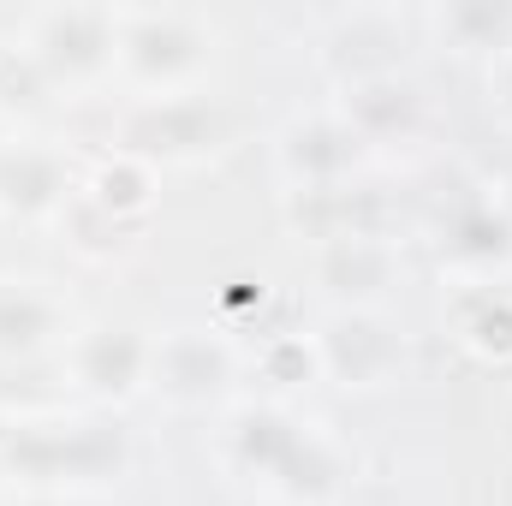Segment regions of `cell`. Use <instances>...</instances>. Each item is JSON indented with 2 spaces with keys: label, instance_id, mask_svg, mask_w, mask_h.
Segmentation results:
<instances>
[{
  "label": "cell",
  "instance_id": "6da1fadb",
  "mask_svg": "<svg viewBox=\"0 0 512 506\" xmlns=\"http://www.w3.org/2000/svg\"><path fill=\"white\" fill-rule=\"evenodd\" d=\"M239 453L251 459L262 477H280L286 489H322V483L334 477L328 453H322L298 423H286L280 411H251V417L239 423Z\"/></svg>",
  "mask_w": 512,
  "mask_h": 506
},
{
  "label": "cell",
  "instance_id": "7a4b0ae2",
  "mask_svg": "<svg viewBox=\"0 0 512 506\" xmlns=\"http://www.w3.org/2000/svg\"><path fill=\"white\" fill-rule=\"evenodd\" d=\"M120 48V24L108 12L90 6H66V12H42L36 24V60L60 78H90L114 60Z\"/></svg>",
  "mask_w": 512,
  "mask_h": 506
},
{
  "label": "cell",
  "instance_id": "3957f363",
  "mask_svg": "<svg viewBox=\"0 0 512 506\" xmlns=\"http://www.w3.org/2000/svg\"><path fill=\"white\" fill-rule=\"evenodd\" d=\"M120 54L137 78L149 84H167L179 72H191L203 60V30L179 12H137L120 24Z\"/></svg>",
  "mask_w": 512,
  "mask_h": 506
},
{
  "label": "cell",
  "instance_id": "277c9868",
  "mask_svg": "<svg viewBox=\"0 0 512 506\" xmlns=\"http://www.w3.org/2000/svg\"><path fill=\"white\" fill-rule=\"evenodd\" d=\"M12 465L24 477H108L120 465V435L108 429H72V435H18L12 441Z\"/></svg>",
  "mask_w": 512,
  "mask_h": 506
},
{
  "label": "cell",
  "instance_id": "5b68a950",
  "mask_svg": "<svg viewBox=\"0 0 512 506\" xmlns=\"http://www.w3.org/2000/svg\"><path fill=\"white\" fill-rule=\"evenodd\" d=\"M215 131H221V114L209 102H155L126 126V143L155 149V155H191V149L215 143Z\"/></svg>",
  "mask_w": 512,
  "mask_h": 506
},
{
  "label": "cell",
  "instance_id": "8992f818",
  "mask_svg": "<svg viewBox=\"0 0 512 506\" xmlns=\"http://www.w3.org/2000/svg\"><path fill=\"white\" fill-rule=\"evenodd\" d=\"M322 364L340 381H382L387 364H393V340H387L382 322L370 316H334L328 334H322Z\"/></svg>",
  "mask_w": 512,
  "mask_h": 506
},
{
  "label": "cell",
  "instance_id": "52a82bcc",
  "mask_svg": "<svg viewBox=\"0 0 512 506\" xmlns=\"http://www.w3.org/2000/svg\"><path fill=\"white\" fill-rule=\"evenodd\" d=\"M233 370V358H227V346L221 340H209V334H173L161 352H155V376L167 393H179V399H209L221 381Z\"/></svg>",
  "mask_w": 512,
  "mask_h": 506
},
{
  "label": "cell",
  "instance_id": "ba28073f",
  "mask_svg": "<svg viewBox=\"0 0 512 506\" xmlns=\"http://www.w3.org/2000/svg\"><path fill=\"white\" fill-rule=\"evenodd\" d=\"M149 370V346L126 334V328H96L84 346H78V381L102 387V393H126L137 387Z\"/></svg>",
  "mask_w": 512,
  "mask_h": 506
},
{
  "label": "cell",
  "instance_id": "9c48e42d",
  "mask_svg": "<svg viewBox=\"0 0 512 506\" xmlns=\"http://www.w3.org/2000/svg\"><path fill=\"white\" fill-rule=\"evenodd\" d=\"M358 149H364V137L352 126H334V120L298 126L286 137V161H292V173H304L310 185H334V179L358 161Z\"/></svg>",
  "mask_w": 512,
  "mask_h": 506
},
{
  "label": "cell",
  "instance_id": "30bf717a",
  "mask_svg": "<svg viewBox=\"0 0 512 506\" xmlns=\"http://www.w3.org/2000/svg\"><path fill=\"white\" fill-rule=\"evenodd\" d=\"M322 280H328L340 298H370L387 280V251L370 233H334V245L322 256Z\"/></svg>",
  "mask_w": 512,
  "mask_h": 506
},
{
  "label": "cell",
  "instance_id": "8fae6325",
  "mask_svg": "<svg viewBox=\"0 0 512 506\" xmlns=\"http://www.w3.org/2000/svg\"><path fill=\"white\" fill-rule=\"evenodd\" d=\"M54 310L36 286H0V358H24L48 340Z\"/></svg>",
  "mask_w": 512,
  "mask_h": 506
},
{
  "label": "cell",
  "instance_id": "7c38bea8",
  "mask_svg": "<svg viewBox=\"0 0 512 506\" xmlns=\"http://www.w3.org/2000/svg\"><path fill=\"white\" fill-rule=\"evenodd\" d=\"M346 114H352L346 126L358 131V137H387V131L411 126L417 96H411L405 84H393V78H370V84H358V90H352V108H346Z\"/></svg>",
  "mask_w": 512,
  "mask_h": 506
},
{
  "label": "cell",
  "instance_id": "4fadbf2b",
  "mask_svg": "<svg viewBox=\"0 0 512 506\" xmlns=\"http://www.w3.org/2000/svg\"><path fill=\"white\" fill-rule=\"evenodd\" d=\"M0 197L12 209H42L60 197V161L48 149H18V155H0Z\"/></svg>",
  "mask_w": 512,
  "mask_h": 506
},
{
  "label": "cell",
  "instance_id": "5bb4252c",
  "mask_svg": "<svg viewBox=\"0 0 512 506\" xmlns=\"http://www.w3.org/2000/svg\"><path fill=\"white\" fill-rule=\"evenodd\" d=\"M453 251L477 256V262L507 256L512 251V221L495 215V209H459V215H453Z\"/></svg>",
  "mask_w": 512,
  "mask_h": 506
},
{
  "label": "cell",
  "instance_id": "9a60e30c",
  "mask_svg": "<svg viewBox=\"0 0 512 506\" xmlns=\"http://www.w3.org/2000/svg\"><path fill=\"white\" fill-rule=\"evenodd\" d=\"M441 30H453V36L471 42V48H489V42H501L512 30V6H489V0H477V6H447V12H441Z\"/></svg>",
  "mask_w": 512,
  "mask_h": 506
},
{
  "label": "cell",
  "instance_id": "2e32d148",
  "mask_svg": "<svg viewBox=\"0 0 512 506\" xmlns=\"http://www.w3.org/2000/svg\"><path fill=\"white\" fill-rule=\"evenodd\" d=\"M507 102H512V72H507Z\"/></svg>",
  "mask_w": 512,
  "mask_h": 506
}]
</instances>
